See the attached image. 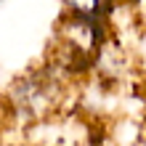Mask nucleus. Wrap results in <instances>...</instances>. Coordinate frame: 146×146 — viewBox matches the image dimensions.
Here are the masks:
<instances>
[{
    "label": "nucleus",
    "mask_w": 146,
    "mask_h": 146,
    "mask_svg": "<svg viewBox=\"0 0 146 146\" xmlns=\"http://www.w3.org/2000/svg\"><path fill=\"white\" fill-rule=\"evenodd\" d=\"M66 5L77 19H88V21H93L101 13V0H66Z\"/></svg>",
    "instance_id": "nucleus-1"
}]
</instances>
